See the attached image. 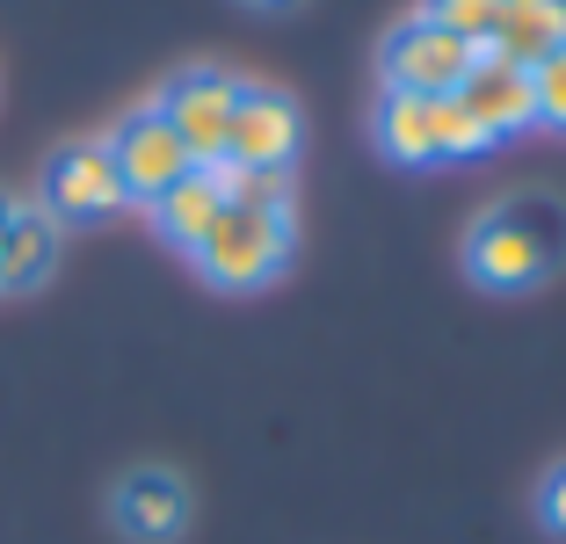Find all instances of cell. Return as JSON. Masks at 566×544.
I'll return each mask as SVG.
<instances>
[{"label":"cell","mask_w":566,"mask_h":544,"mask_svg":"<svg viewBox=\"0 0 566 544\" xmlns=\"http://www.w3.org/2000/svg\"><path fill=\"white\" fill-rule=\"evenodd\" d=\"M153 211V226H160V240L167 248H182V254H197V240L218 226V211H226V197H218V181H211V167H189L175 189H167L160 203H146Z\"/></svg>","instance_id":"4fadbf2b"},{"label":"cell","mask_w":566,"mask_h":544,"mask_svg":"<svg viewBox=\"0 0 566 544\" xmlns=\"http://www.w3.org/2000/svg\"><path fill=\"white\" fill-rule=\"evenodd\" d=\"M8 218H15V197H8V189H0V232H8Z\"/></svg>","instance_id":"ac0fdd59"},{"label":"cell","mask_w":566,"mask_h":544,"mask_svg":"<svg viewBox=\"0 0 566 544\" xmlns=\"http://www.w3.org/2000/svg\"><path fill=\"white\" fill-rule=\"evenodd\" d=\"M537 523H545L552 537H566V458L537 479Z\"/></svg>","instance_id":"2e32d148"},{"label":"cell","mask_w":566,"mask_h":544,"mask_svg":"<svg viewBox=\"0 0 566 544\" xmlns=\"http://www.w3.org/2000/svg\"><path fill=\"white\" fill-rule=\"evenodd\" d=\"M421 22H436V30L465 36L472 51L494 44V22H501V0H421Z\"/></svg>","instance_id":"5bb4252c"},{"label":"cell","mask_w":566,"mask_h":544,"mask_svg":"<svg viewBox=\"0 0 566 544\" xmlns=\"http://www.w3.org/2000/svg\"><path fill=\"white\" fill-rule=\"evenodd\" d=\"M370 138L392 167H443V160H480L494 138L458 109V95H378Z\"/></svg>","instance_id":"3957f363"},{"label":"cell","mask_w":566,"mask_h":544,"mask_svg":"<svg viewBox=\"0 0 566 544\" xmlns=\"http://www.w3.org/2000/svg\"><path fill=\"white\" fill-rule=\"evenodd\" d=\"M566 44V0H501V22H494V59L509 66H537Z\"/></svg>","instance_id":"7c38bea8"},{"label":"cell","mask_w":566,"mask_h":544,"mask_svg":"<svg viewBox=\"0 0 566 544\" xmlns=\"http://www.w3.org/2000/svg\"><path fill=\"white\" fill-rule=\"evenodd\" d=\"M233 102H240V81H233V73H218V66H182L175 81L160 87V102H153V109L175 124V138L189 146V160L211 167V160H226Z\"/></svg>","instance_id":"8992f818"},{"label":"cell","mask_w":566,"mask_h":544,"mask_svg":"<svg viewBox=\"0 0 566 544\" xmlns=\"http://www.w3.org/2000/svg\"><path fill=\"white\" fill-rule=\"evenodd\" d=\"M109 523H117L132 544H175L189 530V479L167 472V464L124 472L117 494H109Z\"/></svg>","instance_id":"9c48e42d"},{"label":"cell","mask_w":566,"mask_h":544,"mask_svg":"<svg viewBox=\"0 0 566 544\" xmlns=\"http://www.w3.org/2000/svg\"><path fill=\"white\" fill-rule=\"evenodd\" d=\"M305 146V109L283 87H254L240 81V102H233V132H226V160L248 167V175H291Z\"/></svg>","instance_id":"5b68a950"},{"label":"cell","mask_w":566,"mask_h":544,"mask_svg":"<svg viewBox=\"0 0 566 544\" xmlns=\"http://www.w3.org/2000/svg\"><path fill=\"white\" fill-rule=\"evenodd\" d=\"M291 248H298V218L291 211H276V203H226L189 262L218 291H262V283H276L291 269Z\"/></svg>","instance_id":"7a4b0ae2"},{"label":"cell","mask_w":566,"mask_h":544,"mask_svg":"<svg viewBox=\"0 0 566 544\" xmlns=\"http://www.w3.org/2000/svg\"><path fill=\"white\" fill-rule=\"evenodd\" d=\"M240 8H254V15H283V8H298V0H240Z\"/></svg>","instance_id":"e0dca14e"},{"label":"cell","mask_w":566,"mask_h":544,"mask_svg":"<svg viewBox=\"0 0 566 544\" xmlns=\"http://www.w3.org/2000/svg\"><path fill=\"white\" fill-rule=\"evenodd\" d=\"M465 276L494 297L537 291L566 269V197L552 189H516V197L486 203L465 226V248H458Z\"/></svg>","instance_id":"6da1fadb"},{"label":"cell","mask_w":566,"mask_h":544,"mask_svg":"<svg viewBox=\"0 0 566 544\" xmlns=\"http://www.w3.org/2000/svg\"><path fill=\"white\" fill-rule=\"evenodd\" d=\"M102 146H109V160H117V181H124V197H132V203H160L167 189L197 167V160H189V146L175 138V124H167L153 102L124 116Z\"/></svg>","instance_id":"52a82bcc"},{"label":"cell","mask_w":566,"mask_h":544,"mask_svg":"<svg viewBox=\"0 0 566 544\" xmlns=\"http://www.w3.org/2000/svg\"><path fill=\"white\" fill-rule=\"evenodd\" d=\"M472 59H480V51H472L465 36L407 15V22H392L385 44H378V81L392 87V95H458V81L472 73Z\"/></svg>","instance_id":"277c9868"},{"label":"cell","mask_w":566,"mask_h":544,"mask_svg":"<svg viewBox=\"0 0 566 544\" xmlns=\"http://www.w3.org/2000/svg\"><path fill=\"white\" fill-rule=\"evenodd\" d=\"M124 181H117V160L102 138H81V146H59L44 160V211L59 226H95V218L124 211Z\"/></svg>","instance_id":"ba28073f"},{"label":"cell","mask_w":566,"mask_h":544,"mask_svg":"<svg viewBox=\"0 0 566 544\" xmlns=\"http://www.w3.org/2000/svg\"><path fill=\"white\" fill-rule=\"evenodd\" d=\"M59 240H66V226L44 203H15V218L0 232V291H36L59 269Z\"/></svg>","instance_id":"8fae6325"},{"label":"cell","mask_w":566,"mask_h":544,"mask_svg":"<svg viewBox=\"0 0 566 544\" xmlns=\"http://www.w3.org/2000/svg\"><path fill=\"white\" fill-rule=\"evenodd\" d=\"M531 95H537V124H545V132H566V44L531 66Z\"/></svg>","instance_id":"9a60e30c"},{"label":"cell","mask_w":566,"mask_h":544,"mask_svg":"<svg viewBox=\"0 0 566 544\" xmlns=\"http://www.w3.org/2000/svg\"><path fill=\"white\" fill-rule=\"evenodd\" d=\"M458 109L480 124L486 138H523L537 132V95H531V66H509V59H494V51H480L472 59V73L458 81Z\"/></svg>","instance_id":"30bf717a"}]
</instances>
